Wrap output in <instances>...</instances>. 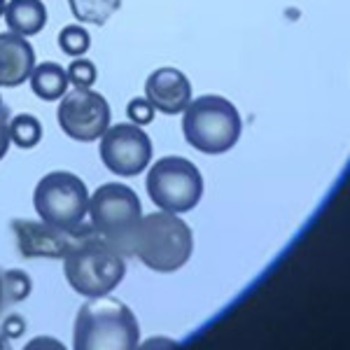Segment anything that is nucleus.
Instances as JSON below:
<instances>
[{"instance_id":"nucleus-1","label":"nucleus","mask_w":350,"mask_h":350,"mask_svg":"<svg viewBox=\"0 0 350 350\" xmlns=\"http://www.w3.org/2000/svg\"><path fill=\"white\" fill-rule=\"evenodd\" d=\"M194 236L180 215L157 211L143 215L126 243V255L138 257L154 273H173L189 262Z\"/></svg>"},{"instance_id":"nucleus-2","label":"nucleus","mask_w":350,"mask_h":350,"mask_svg":"<svg viewBox=\"0 0 350 350\" xmlns=\"http://www.w3.org/2000/svg\"><path fill=\"white\" fill-rule=\"evenodd\" d=\"M64 273L68 285L77 295L100 299L117 290V285L124 280L126 262L110 241L89 227L87 234L64 255Z\"/></svg>"},{"instance_id":"nucleus-3","label":"nucleus","mask_w":350,"mask_h":350,"mask_svg":"<svg viewBox=\"0 0 350 350\" xmlns=\"http://www.w3.org/2000/svg\"><path fill=\"white\" fill-rule=\"evenodd\" d=\"M138 343V320L120 299H87L77 310L72 350H135Z\"/></svg>"},{"instance_id":"nucleus-4","label":"nucleus","mask_w":350,"mask_h":350,"mask_svg":"<svg viewBox=\"0 0 350 350\" xmlns=\"http://www.w3.org/2000/svg\"><path fill=\"white\" fill-rule=\"evenodd\" d=\"M241 115L222 96H199L189 100L183 117L185 140L203 154H224L241 138Z\"/></svg>"},{"instance_id":"nucleus-5","label":"nucleus","mask_w":350,"mask_h":350,"mask_svg":"<svg viewBox=\"0 0 350 350\" xmlns=\"http://www.w3.org/2000/svg\"><path fill=\"white\" fill-rule=\"evenodd\" d=\"M33 208L42 222L59 229H75L89 213V189L80 175L52 171L36 185Z\"/></svg>"},{"instance_id":"nucleus-6","label":"nucleus","mask_w":350,"mask_h":350,"mask_svg":"<svg viewBox=\"0 0 350 350\" xmlns=\"http://www.w3.org/2000/svg\"><path fill=\"white\" fill-rule=\"evenodd\" d=\"M87 217L105 241H110L122 255H126V243L143 217V206L129 185L105 183L94 194H89Z\"/></svg>"},{"instance_id":"nucleus-7","label":"nucleus","mask_w":350,"mask_h":350,"mask_svg":"<svg viewBox=\"0 0 350 350\" xmlns=\"http://www.w3.org/2000/svg\"><path fill=\"white\" fill-rule=\"evenodd\" d=\"M148 196L159 211L183 215L199 206L203 196L201 171L185 157H161L152 163L148 180Z\"/></svg>"},{"instance_id":"nucleus-8","label":"nucleus","mask_w":350,"mask_h":350,"mask_svg":"<svg viewBox=\"0 0 350 350\" xmlns=\"http://www.w3.org/2000/svg\"><path fill=\"white\" fill-rule=\"evenodd\" d=\"M112 120L110 103L103 94L94 89H72L66 92L56 110V122L68 138L77 143H94L108 131Z\"/></svg>"},{"instance_id":"nucleus-9","label":"nucleus","mask_w":350,"mask_h":350,"mask_svg":"<svg viewBox=\"0 0 350 350\" xmlns=\"http://www.w3.org/2000/svg\"><path fill=\"white\" fill-rule=\"evenodd\" d=\"M98 154L110 173L120 178H133L150 166L152 140L143 126H135L131 122L110 124L108 131L100 135Z\"/></svg>"},{"instance_id":"nucleus-10","label":"nucleus","mask_w":350,"mask_h":350,"mask_svg":"<svg viewBox=\"0 0 350 350\" xmlns=\"http://www.w3.org/2000/svg\"><path fill=\"white\" fill-rule=\"evenodd\" d=\"M12 229L19 241V250L26 257H54L64 259V255L75 245L89 231L84 222L75 229H59L47 222H28V219H16L12 222Z\"/></svg>"},{"instance_id":"nucleus-11","label":"nucleus","mask_w":350,"mask_h":350,"mask_svg":"<svg viewBox=\"0 0 350 350\" xmlns=\"http://www.w3.org/2000/svg\"><path fill=\"white\" fill-rule=\"evenodd\" d=\"M145 98L161 115H180L191 100V82L178 68H157L145 82Z\"/></svg>"},{"instance_id":"nucleus-12","label":"nucleus","mask_w":350,"mask_h":350,"mask_svg":"<svg viewBox=\"0 0 350 350\" xmlns=\"http://www.w3.org/2000/svg\"><path fill=\"white\" fill-rule=\"evenodd\" d=\"M36 68V49L19 33H0V87L14 89L31 77Z\"/></svg>"},{"instance_id":"nucleus-13","label":"nucleus","mask_w":350,"mask_h":350,"mask_svg":"<svg viewBox=\"0 0 350 350\" xmlns=\"http://www.w3.org/2000/svg\"><path fill=\"white\" fill-rule=\"evenodd\" d=\"M3 16L10 31L31 38L38 36L47 24V8L42 0H8Z\"/></svg>"},{"instance_id":"nucleus-14","label":"nucleus","mask_w":350,"mask_h":350,"mask_svg":"<svg viewBox=\"0 0 350 350\" xmlns=\"http://www.w3.org/2000/svg\"><path fill=\"white\" fill-rule=\"evenodd\" d=\"M28 82H31L33 94L42 100H61L66 96L68 87H70L66 68L61 64H54V61L36 64Z\"/></svg>"},{"instance_id":"nucleus-15","label":"nucleus","mask_w":350,"mask_h":350,"mask_svg":"<svg viewBox=\"0 0 350 350\" xmlns=\"http://www.w3.org/2000/svg\"><path fill=\"white\" fill-rule=\"evenodd\" d=\"M10 140L21 150H33L42 140V124L36 115H16L10 120Z\"/></svg>"},{"instance_id":"nucleus-16","label":"nucleus","mask_w":350,"mask_h":350,"mask_svg":"<svg viewBox=\"0 0 350 350\" xmlns=\"http://www.w3.org/2000/svg\"><path fill=\"white\" fill-rule=\"evenodd\" d=\"M33 280L28 278L26 271L10 269L0 273V304H19L31 297Z\"/></svg>"},{"instance_id":"nucleus-17","label":"nucleus","mask_w":350,"mask_h":350,"mask_svg":"<svg viewBox=\"0 0 350 350\" xmlns=\"http://www.w3.org/2000/svg\"><path fill=\"white\" fill-rule=\"evenodd\" d=\"M92 47V36L89 31L80 24H68L61 28L59 33V49L66 56H72V59H80L89 52Z\"/></svg>"},{"instance_id":"nucleus-18","label":"nucleus","mask_w":350,"mask_h":350,"mask_svg":"<svg viewBox=\"0 0 350 350\" xmlns=\"http://www.w3.org/2000/svg\"><path fill=\"white\" fill-rule=\"evenodd\" d=\"M66 72H68V82L77 89H92L94 82L98 80V68H96L94 61L84 59V56L72 61V64L66 68Z\"/></svg>"},{"instance_id":"nucleus-19","label":"nucleus","mask_w":350,"mask_h":350,"mask_svg":"<svg viewBox=\"0 0 350 350\" xmlns=\"http://www.w3.org/2000/svg\"><path fill=\"white\" fill-rule=\"evenodd\" d=\"M154 108L148 98H131L126 105V117L129 122L135 124V126H145V124L154 122Z\"/></svg>"},{"instance_id":"nucleus-20","label":"nucleus","mask_w":350,"mask_h":350,"mask_svg":"<svg viewBox=\"0 0 350 350\" xmlns=\"http://www.w3.org/2000/svg\"><path fill=\"white\" fill-rule=\"evenodd\" d=\"M26 332V320L21 318V315H10V318H5V323L0 325V350L8 346L10 341H14V338L24 336Z\"/></svg>"},{"instance_id":"nucleus-21","label":"nucleus","mask_w":350,"mask_h":350,"mask_svg":"<svg viewBox=\"0 0 350 350\" xmlns=\"http://www.w3.org/2000/svg\"><path fill=\"white\" fill-rule=\"evenodd\" d=\"M10 145H12V140H10V115H8V108L0 105V161H3L5 154L10 152Z\"/></svg>"},{"instance_id":"nucleus-22","label":"nucleus","mask_w":350,"mask_h":350,"mask_svg":"<svg viewBox=\"0 0 350 350\" xmlns=\"http://www.w3.org/2000/svg\"><path fill=\"white\" fill-rule=\"evenodd\" d=\"M21 350H68V348L54 336H36V338H31Z\"/></svg>"},{"instance_id":"nucleus-23","label":"nucleus","mask_w":350,"mask_h":350,"mask_svg":"<svg viewBox=\"0 0 350 350\" xmlns=\"http://www.w3.org/2000/svg\"><path fill=\"white\" fill-rule=\"evenodd\" d=\"M178 348V341L168 336H152V338H145V341L138 343L135 350H175Z\"/></svg>"},{"instance_id":"nucleus-24","label":"nucleus","mask_w":350,"mask_h":350,"mask_svg":"<svg viewBox=\"0 0 350 350\" xmlns=\"http://www.w3.org/2000/svg\"><path fill=\"white\" fill-rule=\"evenodd\" d=\"M5 5H8V0H0V16L5 14Z\"/></svg>"},{"instance_id":"nucleus-25","label":"nucleus","mask_w":350,"mask_h":350,"mask_svg":"<svg viewBox=\"0 0 350 350\" xmlns=\"http://www.w3.org/2000/svg\"><path fill=\"white\" fill-rule=\"evenodd\" d=\"M0 105H3V103H0Z\"/></svg>"}]
</instances>
